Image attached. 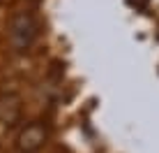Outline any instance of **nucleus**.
I'll list each match as a JSON object with an SVG mask.
<instances>
[{"mask_svg":"<svg viewBox=\"0 0 159 153\" xmlns=\"http://www.w3.org/2000/svg\"><path fill=\"white\" fill-rule=\"evenodd\" d=\"M37 37H39V26H37L35 16L30 12H25V9L14 12L7 23V40L14 51H19V53L30 51L32 44L37 42Z\"/></svg>","mask_w":159,"mask_h":153,"instance_id":"nucleus-1","label":"nucleus"},{"mask_svg":"<svg viewBox=\"0 0 159 153\" xmlns=\"http://www.w3.org/2000/svg\"><path fill=\"white\" fill-rule=\"evenodd\" d=\"M19 97L16 95H2L0 97V123L12 125L19 118Z\"/></svg>","mask_w":159,"mask_h":153,"instance_id":"nucleus-3","label":"nucleus"},{"mask_svg":"<svg viewBox=\"0 0 159 153\" xmlns=\"http://www.w3.org/2000/svg\"><path fill=\"white\" fill-rule=\"evenodd\" d=\"M46 139H48L46 125L39 121H32L16 135V151L19 153H37L44 149Z\"/></svg>","mask_w":159,"mask_h":153,"instance_id":"nucleus-2","label":"nucleus"}]
</instances>
